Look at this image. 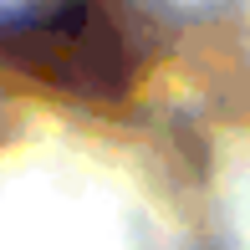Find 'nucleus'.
Returning <instances> with one entry per match:
<instances>
[{
  "label": "nucleus",
  "mask_w": 250,
  "mask_h": 250,
  "mask_svg": "<svg viewBox=\"0 0 250 250\" xmlns=\"http://www.w3.org/2000/svg\"><path fill=\"white\" fill-rule=\"evenodd\" d=\"M0 66L77 102H118L143 72V31L118 0H36L0 21Z\"/></svg>",
  "instance_id": "nucleus-1"
}]
</instances>
